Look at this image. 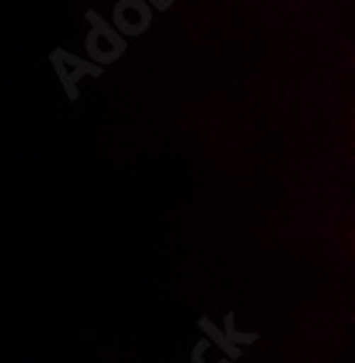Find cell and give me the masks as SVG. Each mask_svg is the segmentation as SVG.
Wrapping results in <instances>:
<instances>
[{
    "label": "cell",
    "instance_id": "cell-2",
    "mask_svg": "<svg viewBox=\"0 0 355 363\" xmlns=\"http://www.w3.org/2000/svg\"><path fill=\"white\" fill-rule=\"evenodd\" d=\"M47 60H50L52 72L57 75V80H60L62 90H65L70 102H77V97H80V80L105 75V67L92 65L87 57L75 55V52L65 50V48H55Z\"/></svg>",
    "mask_w": 355,
    "mask_h": 363
},
{
    "label": "cell",
    "instance_id": "cell-1",
    "mask_svg": "<svg viewBox=\"0 0 355 363\" xmlns=\"http://www.w3.org/2000/svg\"><path fill=\"white\" fill-rule=\"evenodd\" d=\"M87 21V35H85V52L87 60L97 67H105L117 62L127 52V40L110 26L105 16L97 11L85 13Z\"/></svg>",
    "mask_w": 355,
    "mask_h": 363
},
{
    "label": "cell",
    "instance_id": "cell-3",
    "mask_svg": "<svg viewBox=\"0 0 355 363\" xmlns=\"http://www.w3.org/2000/svg\"><path fill=\"white\" fill-rule=\"evenodd\" d=\"M154 11L147 0H117L112 6V23L110 26L120 33L122 38H140L152 28Z\"/></svg>",
    "mask_w": 355,
    "mask_h": 363
},
{
    "label": "cell",
    "instance_id": "cell-5",
    "mask_svg": "<svg viewBox=\"0 0 355 363\" xmlns=\"http://www.w3.org/2000/svg\"><path fill=\"white\" fill-rule=\"evenodd\" d=\"M221 331H224V336L229 338V343H234V346H254L256 341H259V333L256 331H236L234 326V311H226V318H224V326H221Z\"/></svg>",
    "mask_w": 355,
    "mask_h": 363
},
{
    "label": "cell",
    "instance_id": "cell-7",
    "mask_svg": "<svg viewBox=\"0 0 355 363\" xmlns=\"http://www.w3.org/2000/svg\"><path fill=\"white\" fill-rule=\"evenodd\" d=\"M152 11H171L174 8V0H147Z\"/></svg>",
    "mask_w": 355,
    "mask_h": 363
},
{
    "label": "cell",
    "instance_id": "cell-6",
    "mask_svg": "<svg viewBox=\"0 0 355 363\" xmlns=\"http://www.w3.org/2000/svg\"><path fill=\"white\" fill-rule=\"evenodd\" d=\"M189 363H231L229 358H224L214 346H211L206 338H199L191 348V358Z\"/></svg>",
    "mask_w": 355,
    "mask_h": 363
},
{
    "label": "cell",
    "instance_id": "cell-4",
    "mask_svg": "<svg viewBox=\"0 0 355 363\" xmlns=\"http://www.w3.org/2000/svg\"><path fill=\"white\" fill-rule=\"evenodd\" d=\"M196 326H199V331L204 333L206 341H209L211 346H214L216 351H219L224 358H229V361H239V358L244 356V351H241L239 346H234V343H229V338L224 336V331H221V326H216L214 318H211V316H201L199 321H196Z\"/></svg>",
    "mask_w": 355,
    "mask_h": 363
}]
</instances>
